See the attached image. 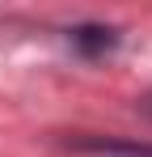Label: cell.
Returning a JSON list of instances; mask_svg holds the SVG:
<instances>
[{"mask_svg":"<svg viewBox=\"0 0 152 157\" xmlns=\"http://www.w3.org/2000/svg\"><path fill=\"white\" fill-rule=\"evenodd\" d=\"M63 149L68 153H89V157H152V140H135V136H76Z\"/></svg>","mask_w":152,"mask_h":157,"instance_id":"cell-1","label":"cell"},{"mask_svg":"<svg viewBox=\"0 0 152 157\" xmlns=\"http://www.w3.org/2000/svg\"><path fill=\"white\" fill-rule=\"evenodd\" d=\"M68 43H72L80 55L97 59V55H106V51H114V47H118V34H114L110 26L89 21V26H72V30H68Z\"/></svg>","mask_w":152,"mask_h":157,"instance_id":"cell-2","label":"cell"},{"mask_svg":"<svg viewBox=\"0 0 152 157\" xmlns=\"http://www.w3.org/2000/svg\"><path fill=\"white\" fill-rule=\"evenodd\" d=\"M139 110H144V115H148V119H152V94H148V98H144V102H139Z\"/></svg>","mask_w":152,"mask_h":157,"instance_id":"cell-3","label":"cell"}]
</instances>
